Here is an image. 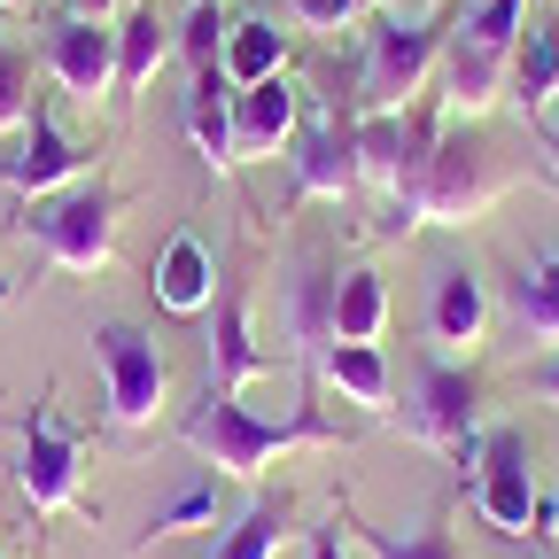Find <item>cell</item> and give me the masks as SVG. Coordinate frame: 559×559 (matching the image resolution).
<instances>
[{
    "mask_svg": "<svg viewBox=\"0 0 559 559\" xmlns=\"http://www.w3.org/2000/svg\"><path fill=\"white\" fill-rule=\"evenodd\" d=\"M179 443L218 474V481H257L272 459H288V451H319V443H342L334 419H319L311 404L288 412V419H264L249 412L241 396H218V389H202L187 412H179Z\"/></svg>",
    "mask_w": 559,
    "mask_h": 559,
    "instance_id": "6da1fadb",
    "label": "cell"
},
{
    "mask_svg": "<svg viewBox=\"0 0 559 559\" xmlns=\"http://www.w3.org/2000/svg\"><path fill=\"white\" fill-rule=\"evenodd\" d=\"M389 326V280L373 264H342L334 272V342H381Z\"/></svg>",
    "mask_w": 559,
    "mask_h": 559,
    "instance_id": "44dd1931",
    "label": "cell"
},
{
    "mask_svg": "<svg viewBox=\"0 0 559 559\" xmlns=\"http://www.w3.org/2000/svg\"><path fill=\"white\" fill-rule=\"evenodd\" d=\"M194 521H218V474L187 481L171 506H156V513H148V536H140V544H156V536H179V528H194Z\"/></svg>",
    "mask_w": 559,
    "mask_h": 559,
    "instance_id": "f1b7e54d",
    "label": "cell"
},
{
    "mask_svg": "<svg viewBox=\"0 0 559 559\" xmlns=\"http://www.w3.org/2000/svg\"><path fill=\"white\" fill-rule=\"evenodd\" d=\"M506 304H513V326L528 342H559V249H536L521 264V280H513Z\"/></svg>",
    "mask_w": 559,
    "mask_h": 559,
    "instance_id": "603a6c76",
    "label": "cell"
},
{
    "mask_svg": "<svg viewBox=\"0 0 559 559\" xmlns=\"http://www.w3.org/2000/svg\"><path fill=\"white\" fill-rule=\"evenodd\" d=\"M187 132H194V156L210 171L241 164L234 156V79H226V70H194V86H187Z\"/></svg>",
    "mask_w": 559,
    "mask_h": 559,
    "instance_id": "ac0fdd59",
    "label": "cell"
},
{
    "mask_svg": "<svg viewBox=\"0 0 559 559\" xmlns=\"http://www.w3.org/2000/svg\"><path fill=\"white\" fill-rule=\"evenodd\" d=\"M404 436L443 451L451 466H481V373L466 358H451V349H419L412 366V389H404Z\"/></svg>",
    "mask_w": 559,
    "mask_h": 559,
    "instance_id": "7a4b0ae2",
    "label": "cell"
},
{
    "mask_svg": "<svg viewBox=\"0 0 559 559\" xmlns=\"http://www.w3.org/2000/svg\"><path fill=\"white\" fill-rule=\"evenodd\" d=\"M288 164H296V202H349L366 187L358 171V117L349 109H326V102H304V124L288 140Z\"/></svg>",
    "mask_w": 559,
    "mask_h": 559,
    "instance_id": "ba28073f",
    "label": "cell"
},
{
    "mask_svg": "<svg viewBox=\"0 0 559 559\" xmlns=\"http://www.w3.org/2000/svg\"><path fill=\"white\" fill-rule=\"evenodd\" d=\"M171 24L156 16V0H132V9L117 16V94L109 102H132V94H148L156 86V70L171 62Z\"/></svg>",
    "mask_w": 559,
    "mask_h": 559,
    "instance_id": "e0dca14e",
    "label": "cell"
},
{
    "mask_svg": "<svg viewBox=\"0 0 559 559\" xmlns=\"http://www.w3.org/2000/svg\"><path fill=\"white\" fill-rule=\"evenodd\" d=\"M9 296H16V280H9V272H0V304H9Z\"/></svg>",
    "mask_w": 559,
    "mask_h": 559,
    "instance_id": "836d02e7",
    "label": "cell"
},
{
    "mask_svg": "<svg viewBox=\"0 0 559 559\" xmlns=\"http://www.w3.org/2000/svg\"><path fill=\"white\" fill-rule=\"evenodd\" d=\"M86 164H94V156L79 148V140H70L47 109H32V124L0 148V187H16L24 202H39V194H55V187H79Z\"/></svg>",
    "mask_w": 559,
    "mask_h": 559,
    "instance_id": "8fae6325",
    "label": "cell"
},
{
    "mask_svg": "<svg viewBox=\"0 0 559 559\" xmlns=\"http://www.w3.org/2000/svg\"><path fill=\"white\" fill-rule=\"evenodd\" d=\"M521 24H528V0H466L451 39L459 47H481V55H498L513 70V47H521Z\"/></svg>",
    "mask_w": 559,
    "mask_h": 559,
    "instance_id": "d4e9b609",
    "label": "cell"
},
{
    "mask_svg": "<svg viewBox=\"0 0 559 559\" xmlns=\"http://www.w3.org/2000/svg\"><path fill=\"white\" fill-rule=\"evenodd\" d=\"M39 62L47 79L70 94V102H109L117 94V24H94V16H55L47 39H39Z\"/></svg>",
    "mask_w": 559,
    "mask_h": 559,
    "instance_id": "30bf717a",
    "label": "cell"
},
{
    "mask_svg": "<svg viewBox=\"0 0 559 559\" xmlns=\"http://www.w3.org/2000/svg\"><path fill=\"white\" fill-rule=\"evenodd\" d=\"M342 521L366 536V551L373 559H459V544H451V528L443 521H419V528H381V521H358L342 506Z\"/></svg>",
    "mask_w": 559,
    "mask_h": 559,
    "instance_id": "484cf974",
    "label": "cell"
},
{
    "mask_svg": "<svg viewBox=\"0 0 559 559\" xmlns=\"http://www.w3.org/2000/svg\"><path fill=\"white\" fill-rule=\"evenodd\" d=\"M528 381H536V396H544V404H559V342H551V358H544Z\"/></svg>",
    "mask_w": 559,
    "mask_h": 559,
    "instance_id": "1f68e13d",
    "label": "cell"
},
{
    "mask_svg": "<svg viewBox=\"0 0 559 559\" xmlns=\"http://www.w3.org/2000/svg\"><path fill=\"white\" fill-rule=\"evenodd\" d=\"M226 32H234L226 0H187V16H179L171 47L187 55V70H226Z\"/></svg>",
    "mask_w": 559,
    "mask_h": 559,
    "instance_id": "4316f807",
    "label": "cell"
},
{
    "mask_svg": "<svg viewBox=\"0 0 559 559\" xmlns=\"http://www.w3.org/2000/svg\"><path fill=\"white\" fill-rule=\"evenodd\" d=\"M498 164H489L474 124H436L428 164H419V226H466L498 202Z\"/></svg>",
    "mask_w": 559,
    "mask_h": 559,
    "instance_id": "8992f818",
    "label": "cell"
},
{
    "mask_svg": "<svg viewBox=\"0 0 559 559\" xmlns=\"http://www.w3.org/2000/svg\"><path fill=\"white\" fill-rule=\"evenodd\" d=\"M62 16H94V24H117L124 9H117V0H70V9Z\"/></svg>",
    "mask_w": 559,
    "mask_h": 559,
    "instance_id": "d6a6232c",
    "label": "cell"
},
{
    "mask_svg": "<svg viewBox=\"0 0 559 559\" xmlns=\"http://www.w3.org/2000/svg\"><path fill=\"white\" fill-rule=\"evenodd\" d=\"M0 9H16V0H0Z\"/></svg>",
    "mask_w": 559,
    "mask_h": 559,
    "instance_id": "e575fe53",
    "label": "cell"
},
{
    "mask_svg": "<svg viewBox=\"0 0 559 559\" xmlns=\"http://www.w3.org/2000/svg\"><path fill=\"white\" fill-rule=\"evenodd\" d=\"M319 381L342 389L358 412H389L396 381H389V358H381V342H326V358H319Z\"/></svg>",
    "mask_w": 559,
    "mask_h": 559,
    "instance_id": "ffe728a7",
    "label": "cell"
},
{
    "mask_svg": "<svg viewBox=\"0 0 559 559\" xmlns=\"http://www.w3.org/2000/svg\"><path fill=\"white\" fill-rule=\"evenodd\" d=\"M373 9V0H288V16L304 24V32H349Z\"/></svg>",
    "mask_w": 559,
    "mask_h": 559,
    "instance_id": "f546056e",
    "label": "cell"
},
{
    "mask_svg": "<svg viewBox=\"0 0 559 559\" xmlns=\"http://www.w3.org/2000/svg\"><path fill=\"white\" fill-rule=\"evenodd\" d=\"M506 86H513V102H521V117H528V124L551 109V94H559V16L521 24V47H513Z\"/></svg>",
    "mask_w": 559,
    "mask_h": 559,
    "instance_id": "d6986e66",
    "label": "cell"
},
{
    "mask_svg": "<svg viewBox=\"0 0 559 559\" xmlns=\"http://www.w3.org/2000/svg\"><path fill=\"white\" fill-rule=\"evenodd\" d=\"M94 366H102V396H109V428L124 436H148L164 404H171V358L148 326L132 319H94Z\"/></svg>",
    "mask_w": 559,
    "mask_h": 559,
    "instance_id": "277c9868",
    "label": "cell"
},
{
    "mask_svg": "<svg viewBox=\"0 0 559 559\" xmlns=\"http://www.w3.org/2000/svg\"><path fill=\"white\" fill-rule=\"evenodd\" d=\"M443 62V32L419 24V16H373L366 24V62H358V117H381V109H404L428 70Z\"/></svg>",
    "mask_w": 559,
    "mask_h": 559,
    "instance_id": "52a82bcc",
    "label": "cell"
},
{
    "mask_svg": "<svg viewBox=\"0 0 559 559\" xmlns=\"http://www.w3.org/2000/svg\"><path fill=\"white\" fill-rule=\"evenodd\" d=\"M32 109H39L32 102V55L0 39V140H16L32 124Z\"/></svg>",
    "mask_w": 559,
    "mask_h": 559,
    "instance_id": "83f0119b",
    "label": "cell"
},
{
    "mask_svg": "<svg viewBox=\"0 0 559 559\" xmlns=\"http://www.w3.org/2000/svg\"><path fill=\"white\" fill-rule=\"evenodd\" d=\"M311 559H349V544H342V513L311 528Z\"/></svg>",
    "mask_w": 559,
    "mask_h": 559,
    "instance_id": "4dcf8cb0",
    "label": "cell"
},
{
    "mask_svg": "<svg viewBox=\"0 0 559 559\" xmlns=\"http://www.w3.org/2000/svg\"><path fill=\"white\" fill-rule=\"evenodd\" d=\"M428 334H436V349H451V358L489 334V288H481L474 264H436V280H428Z\"/></svg>",
    "mask_w": 559,
    "mask_h": 559,
    "instance_id": "2e32d148",
    "label": "cell"
},
{
    "mask_svg": "<svg viewBox=\"0 0 559 559\" xmlns=\"http://www.w3.org/2000/svg\"><path fill=\"white\" fill-rule=\"evenodd\" d=\"M304 86L280 70V79H264V86H234V156L249 164V156H280L296 140V124H304Z\"/></svg>",
    "mask_w": 559,
    "mask_h": 559,
    "instance_id": "4fadbf2b",
    "label": "cell"
},
{
    "mask_svg": "<svg viewBox=\"0 0 559 559\" xmlns=\"http://www.w3.org/2000/svg\"><path fill=\"white\" fill-rule=\"evenodd\" d=\"M474 513L498 536H528L536 528V466H528V436L521 428H489L481 466H474Z\"/></svg>",
    "mask_w": 559,
    "mask_h": 559,
    "instance_id": "9c48e42d",
    "label": "cell"
},
{
    "mask_svg": "<svg viewBox=\"0 0 559 559\" xmlns=\"http://www.w3.org/2000/svg\"><path fill=\"white\" fill-rule=\"evenodd\" d=\"M210 311H218V319H210V389L241 396L249 381L272 373V349H257V326H249V296L241 288H218Z\"/></svg>",
    "mask_w": 559,
    "mask_h": 559,
    "instance_id": "9a60e30c",
    "label": "cell"
},
{
    "mask_svg": "<svg viewBox=\"0 0 559 559\" xmlns=\"http://www.w3.org/2000/svg\"><path fill=\"white\" fill-rule=\"evenodd\" d=\"M280 544H288V489H257L249 498V513L210 544L202 559H272Z\"/></svg>",
    "mask_w": 559,
    "mask_h": 559,
    "instance_id": "7402d4cb",
    "label": "cell"
},
{
    "mask_svg": "<svg viewBox=\"0 0 559 559\" xmlns=\"http://www.w3.org/2000/svg\"><path fill=\"white\" fill-rule=\"evenodd\" d=\"M218 249H210L194 226H179L171 241H164V257L148 264V288H156V304L171 311V319H202L210 304H218Z\"/></svg>",
    "mask_w": 559,
    "mask_h": 559,
    "instance_id": "5bb4252c",
    "label": "cell"
},
{
    "mask_svg": "<svg viewBox=\"0 0 559 559\" xmlns=\"http://www.w3.org/2000/svg\"><path fill=\"white\" fill-rule=\"evenodd\" d=\"M334 272H342V264H326V257H311V249H296L288 272H280V296H288V349H296L311 373H319L326 342H334Z\"/></svg>",
    "mask_w": 559,
    "mask_h": 559,
    "instance_id": "7c38bea8",
    "label": "cell"
},
{
    "mask_svg": "<svg viewBox=\"0 0 559 559\" xmlns=\"http://www.w3.org/2000/svg\"><path fill=\"white\" fill-rule=\"evenodd\" d=\"M288 70V32H280L272 16H234V32H226V79L234 86H264V79H280Z\"/></svg>",
    "mask_w": 559,
    "mask_h": 559,
    "instance_id": "cb8c5ba5",
    "label": "cell"
},
{
    "mask_svg": "<svg viewBox=\"0 0 559 559\" xmlns=\"http://www.w3.org/2000/svg\"><path fill=\"white\" fill-rule=\"evenodd\" d=\"M16 436H24V451H16L24 506H32V513H94V506H86V474H79V466H86V436L55 412V396H39V404L16 419Z\"/></svg>",
    "mask_w": 559,
    "mask_h": 559,
    "instance_id": "5b68a950",
    "label": "cell"
},
{
    "mask_svg": "<svg viewBox=\"0 0 559 559\" xmlns=\"http://www.w3.org/2000/svg\"><path fill=\"white\" fill-rule=\"evenodd\" d=\"M117 218L124 202L102 187V179H79V187H55L39 202H16V234L39 241L47 272H102L117 257Z\"/></svg>",
    "mask_w": 559,
    "mask_h": 559,
    "instance_id": "3957f363",
    "label": "cell"
}]
</instances>
